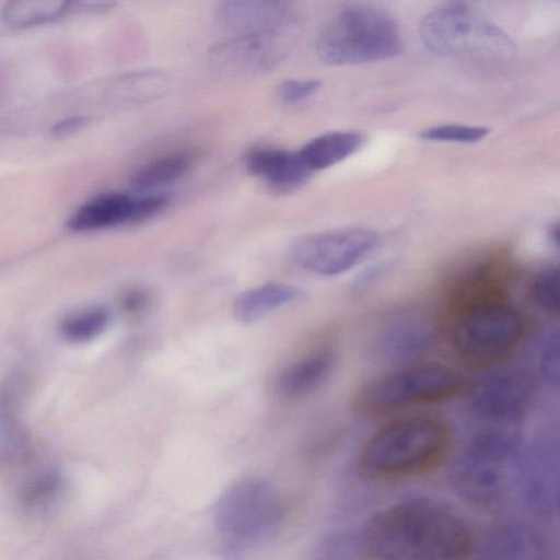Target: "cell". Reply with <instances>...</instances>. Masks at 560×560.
<instances>
[{"label":"cell","instance_id":"obj_2","mask_svg":"<svg viewBox=\"0 0 560 560\" xmlns=\"http://www.w3.org/2000/svg\"><path fill=\"white\" fill-rule=\"evenodd\" d=\"M451 431L433 415H411L383 424L363 444L360 471L371 479H396L431 469L447 454Z\"/></svg>","mask_w":560,"mask_h":560},{"label":"cell","instance_id":"obj_31","mask_svg":"<svg viewBox=\"0 0 560 560\" xmlns=\"http://www.w3.org/2000/svg\"><path fill=\"white\" fill-rule=\"evenodd\" d=\"M149 303V295L141 289H132L122 298L124 308L129 313L141 312Z\"/></svg>","mask_w":560,"mask_h":560},{"label":"cell","instance_id":"obj_6","mask_svg":"<svg viewBox=\"0 0 560 560\" xmlns=\"http://www.w3.org/2000/svg\"><path fill=\"white\" fill-rule=\"evenodd\" d=\"M419 32L425 47L440 56L506 58L515 52L505 32L462 4L432 10L422 19Z\"/></svg>","mask_w":560,"mask_h":560},{"label":"cell","instance_id":"obj_27","mask_svg":"<svg viewBox=\"0 0 560 560\" xmlns=\"http://www.w3.org/2000/svg\"><path fill=\"white\" fill-rule=\"evenodd\" d=\"M559 269L550 266L538 273L533 287L536 302L548 312H558L560 307Z\"/></svg>","mask_w":560,"mask_h":560},{"label":"cell","instance_id":"obj_28","mask_svg":"<svg viewBox=\"0 0 560 560\" xmlns=\"http://www.w3.org/2000/svg\"><path fill=\"white\" fill-rule=\"evenodd\" d=\"M322 85L318 79L283 80L276 89L278 98L284 104L300 103L315 94Z\"/></svg>","mask_w":560,"mask_h":560},{"label":"cell","instance_id":"obj_23","mask_svg":"<svg viewBox=\"0 0 560 560\" xmlns=\"http://www.w3.org/2000/svg\"><path fill=\"white\" fill-rule=\"evenodd\" d=\"M109 313L103 307H91L68 316L60 327L61 335L71 342H85L100 336L108 326Z\"/></svg>","mask_w":560,"mask_h":560},{"label":"cell","instance_id":"obj_32","mask_svg":"<svg viewBox=\"0 0 560 560\" xmlns=\"http://www.w3.org/2000/svg\"><path fill=\"white\" fill-rule=\"evenodd\" d=\"M118 0H72L73 12L100 13L112 10Z\"/></svg>","mask_w":560,"mask_h":560},{"label":"cell","instance_id":"obj_24","mask_svg":"<svg viewBox=\"0 0 560 560\" xmlns=\"http://www.w3.org/2000/svg\"><path fill=\"white\" fill-rule=\"evenodd\" d=\"M65 491V481L58 474H45L34 479L24 490L23 505L32 513H43L58 502Z\"/></svg>","mask_w":560,"mask_h":560},{"label":"cell","instance_id":"obj_13","mask_svg":"<svg viewBox=\"0 0 560 560\" xmlns=\"http://www.w3.org/2000/svg\"><path fill=\"white\" fill-rule=\"evenodd\" d=\"M434 339L435 328L428 317L417 312H402L382 324L369 348L381 360L412 362L432 347Z\"/></svg>","mask_w":560,"mask_h":560},{"label":"cell","instance_id":"obj_34","mask_svg":"<svg viewBox=\"0 0 560 560\" xmlns=\"http://www.w3.org/2000/svg\"><path fill=\"white\" fill-rule=\"evenodd\" d=\"M549 241L552 243V246L558 249L559 248V225L555 223L550 226L548 231Z\"/></svg>","mask_w":560,"mask_h":560},{"label":"cell","instance_id":"obj_9","mask_svg":"<svg viewBox=\"0 0 560 560\" xmlns=\"http://www.w3.org/2000/svg\"><path fill=\"white\" fill-rule=\"evenodd\" d=\"M378 244L374 231L350 228L304 236L293 244L291 256L305 270L336 276L360 264Z\"/></svg>","mask_w":560,"mask_h":560},{"label":"cell","instance_id":"obj_30","mask_svg":"<svg viewBox=\"0 0 560 560\" xmlns=\"http://www.w3.org/2000/svg\"><path fill=\"white\" fill-rule=\"evenodd\" d=\"M88 124V118L83 116H72L58 121L51 129V133L55 137L63 138L71 136Z\"/></svg>","mask_w":560,"mask_h":560},{"label":"cell","instance_id":"obj_14","mask_svg":"<svg viewBox=\"0 0 560 560\" xmlns=\"http://www.w3.org/2000/svg\"><path fill=\"white\" fill-rule=\"evenodd\" d=\"M247 171L261 178L272 190L292 191L303 185L312 172L302 162L299 152L275 148L252 149L245 159Z\"/></svg>","mask_w":560,"mask_h":560},{"label":"cell","instance_id":"obj_26","mask_svg":"<svg viewBox=\"0 0 560 560\" xmlns=\"http://www.w3.org/2000/svg\"><path fill=\"white\" fill-rule=\"evenodd\" d=\"M488 133L489 129L482 126L444 124L424 129L420 137L429 141L475 143Z\"/></svg>","mask_w":560,"mask_h":560},{"label":"cell","instance_id":"obj_29","mask_svg":"<svg viewBox=\"0 0 560 560\" xmlns=\"http://www.w3.org/2000/svg\"><path fill=\"white\" fill-rule=\"evenodd\" d=\"M165 194H144L135 197L132 222L144 221L162 211L168 203Z\"/></svg>","mask_w":560,"mask_h":560},{"label":"cell","instance_id":"obj_15","mask_svg":"<svg viewBox=\"0 0 560 560\" xmlns=\"http://www.w3.org/2000/svg\"><path fill=\"white\" fill-rule=\"evenodd\" d=\"M547 542L535 528L509 523L487 534L479 552L485 558L504 560H538L546 556Z\"/></svg>","mask_w":560,"mask_h":560},{"label":"cell","instance_id":"obj_19","mask_svg":"<svg viewBox=\"0 0 560 560\" xmlns=\"http://www.w3.org/2000/svg\"><path fill=\"white\" fill-rule=\"evenodd\" d=\"M335 354L319 351L288 366L279 376L278 389L284 396H301L318 387L330 374Z\"/></svg>","mask_w":560,"mask_h":560},{"label":"cell","instance_id":"obj_10","mask_svg":"<svg viewBox=\"0 0 560 560\" xmlns=\"http://www.w3.org/2000/svg\"><path fill=\"white\" fill-rule=\"evenodd\" d=\"M289 52V35H235L210 48V68L225 75L259 74L276 68Z\"/></svg>","mask_w":560,"mask_h":560},{"label":"cell","instance_id":"obj_5","mask_svg":"<svg viewBox=\"0 0 560 560\" xmlns=\"http://www.w3.org/2000/svg\"><path fill=\"white\" fill-rule=\"evenodd\" d=\"M466 387V378L452 368L411 362L371 381L360 390L357 405L363 412L382 415L443 401Z\"/></svg>","mask_w":560,"mask_h":560},{"label":"cell","instance_id":"obj_8","mask_svg":"<svg viewBox=\"0 0 560 560\" xmlns=\"http://www.w3.org/2000/svg\"><path fill=\"white\" fill-rule=\"evenodd\" d=\"M468 394L476 425L516 429L533 406L536 382L521 366H499L481 375Z\"/></svg>","mask_w":560,"mask_h":560},{"label":"cell","instance_id":"obj_7","mask_svg":"<svg viewBox=\"0 0 560 560\" xmlns=\"http://www.w3.org/2000/svg\"><path fill=\"white\" fill-rule=\"evenodd\" d=\"M524 319L503 303H481L462 311L453 322L450 338L463 360L489 365L509 355L524 335Z\"/></svg>","mask_w":560,"mask_h":560},{"label":"cell","instance_id":"obj_3","mask_svg":"<svg viewBox=\"0 0 560 560\" xmlns=\"http://www.w3.org/2000/svg\"><path fill=\"white\" fill-rule=\"evenodd\" d=\"M213 516L225 557L242 558L278 533L283 520V504L268 480L248 477L221 493Z\"/></svg>","mask_w":560,"mask_h":560},{"label":"cell","instance_id":"obj_18","mask_svg":"<svg viewBox=\"0 0 560 560\" xmlns=\"http://www.w3.org/2000/svg\"><path fill=\"white\" fill-rule=\"evenodd\" d=\"M363 140V136L357 131H331L312 139L298 152L313 173L346 160L359 150Z\"/></svg>","mask_w":560,"mask_h":560},{"label":"cell","instance_id":"obj_4","mask_svg":"<svg viewBox=\"0 0 560 560\" xmlns=\"http://www.w3.org/2000/svg\"><path fill=\"white\" fill-rule=\"evenodd\" d=\"M315 46L318 57L332 66L392 59L402 50L395 20L368 5L340 10L320 31Z\"/></svg>","mask_w":560,"mask_h":560},{"label":"cell","instance_id":"obj_17","mask_svg":"<svg viewBox=\"0 0 560 560\" xmlns=\"http://www.w3.org/2000/svg\"><path fill=\"white\" fill-rule=\"evenodd\" d=\"M303 295V290L295 285L265 283L240 293L233 302V315L240 323L250 324Z\"/></svg>","mask_w":560,"mask_h":560},{"label":"cell","instance_id":"obj_16","mask_svg":"<svg viewBox=\"0 0 560 560\" xmlns=\"http://www.w3.org/2000/svg\"><path fill=\"white\" fill-rule=\"evenodd\" d=\"M135 197L121 192L100 195L82 205L68 225L73 231H94L132 222Z\"/></svg>","mask_w":560,"mask_h":560},{"label":"cell","instance_id":"obj_22","mask_svg":"<svg viewBox=\"0 0 560 560\" xmlns=\"http://www.w3.org/2000/svg\"><path fill=\"white\" fill-rule=\"evenodd\" d=\"M19 406L0 405V460L15 463L27 453L28 441L22 425L16 420Z\"/></svg>","mask_w":560,"mask_h":560},{"label":"cell","instance_id":"obj_33","mask_svg":"<svg viewBox=\"0 0 560 560\" xmlns=\"http://www.w3.org/2000/svg\"><path fill=\"white\" fill-rule=\"evenodd\" d=\"M384 267L385 265H375L365 270L358 279L355 287L360 289L370 285V283L377 279L378 276L383 272Z\"/></svg>","mask_w":560,"mask_h":560},{"label":"cell","instance_id":"obj_25","mask_svg":"<svg viewBox=\"0 0 560 560\" xmlns=\"http://www.w3.org/2000/svg\"><path fill=\"white\" fill-rule=\"evenodd\" d=\"M559 349L558 327H547L539 337L538 365L545 382L555 386L559 382Z\"/></svg>","mask_w":560,"mask_h":560},{"label":"cell","instance_id":"obj_20","mask_svg":"<svg viewBox=\"0 0 560 560\" xmlns=\"http://www.w3.org/2000/svg\"><path fill=\"white\" fill-rule=\"evenodd\" d=\"M71 12L72 0H8L2 19L12 28H28L55 22Z\"/></svg>","mask_w":560,"mask_h":560},{"label":"cell","instance_id":"obj_21","mask_svg":"<svg viewBox=\"0 0 560 560\" xmlns=\"http://www.w3.org/2000/svg\"><path fill=\"white\" fill-rule=\"evenodd\" d=\"M194 159L187 153H175L154 160L142 166L131 178L137 191H147L170 184L184 176Z\"/></svg>","mask_w":560,"mask_h":560},{"label":"cell","instance_id":"obj_12","mask_svg":"<svg viewBox=\"0 0 560 560\" xmlns=\"http://www.w3.org/2000/svg\"><path fill=\"white\" fill-rule=\"evenodd\" d=\"M218 14L234 35H290L301 20L303 0H218Z\"/></svg>","mask_w":560,"mask_h":560},{"label":"cell","instance_id":"obj_11","mask_svg":"<svg viewBox=\"0 0 560 560\" xmlns=\"http://www.w3.org/2000/svg\"><path fill=\"white\" fill-rule=\"evenodd\" d=\"M558 434L546 432L520 457L517 483L526 503L539 515L558 512Z\"/></svg>","mask_w":560,"mask_h":560},{"label":"cell","instance_id":"obj_1","mask_svg":"<svg viewBox=\"0 0 560 560\" xmlns=\"http://www.w3.org/2000/svg\"><path fill=\"white\" fill-rule=\"evenodd\" d=\"M466 520L447 504L422 495L404 498L373 515L360 545L381 560H459L476 548Z\"/></svg>","mask_w":560,"mask_h":560}]
</instances>
